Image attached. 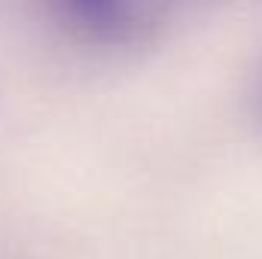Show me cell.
<instances>
[{
	"mask_svg": "<svg viewBox=\"0 0 262 259\" xmlns=\"http://www.w3.org/2000/svg\"><path fill=\"white\" fill-rule=\"evenodd\" d=\"M58 12L73 28H79L85 37L116 43L128 37L137 21V3L134 0H55Z\"/></svg>",
	"mask_w": 262,
	"mask_h": 259,
	"instance_id": "1",
	"label": "cell"
}]
</instances>
